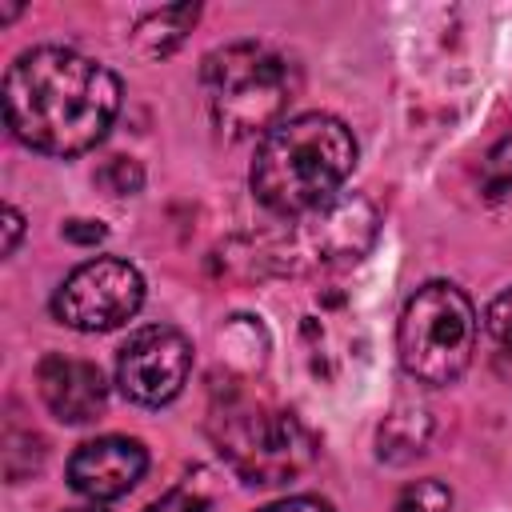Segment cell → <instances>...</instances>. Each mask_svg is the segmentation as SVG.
<instances>
[{
	"instance_id": "7a4b0ae2",
	"label": "cell",
	"mask_w": 512,
	"mask_h": 512,
	"mask_svg": "<svg viewBox=\"0 0 512 512\" xmlns=\"http://www.w3.org/2000/svg\"><path fill=\"white\" fill-rule=\"evenodd\" d=\"M356 140L344 120L328 112H304L280 120L256 148L248 184L252 196L276 216H304L332 196L352 176Z\"/></svg>"
},
{
	"instance_id": "9a60e30c",
	"label": "cell",
	"mask_w": 512,
	"mask_h": 512,
	"mask_svg": "<svg viewBox=\"0 0 512 512\" xmlns=\"http://www.w3.org/2000/svg\"><path fill=\"white\" fill-rule=\"evenodd\" d=\"M480 184H484L488 196H504V192L512 188V140H500V144L484 156V164H480Z\"/></svg>"
},
{
	"instance_id": "9c48e42d",
	"label": "cell",
	"mask_w": 512,
	"mask_h": 512,
	"mask_svg": "<svg viewBox=\"0 0 512 512\" xmlns=\"http://www.w3.org/2000/svg\"><path fill=\"white\" fill-rule=\"evenodd\" d=\"M148 472V452L132 436H96L80 444L68 460V484L88 500H116L140 484Z\"/></svg>"
},
{
	"instance_id": "2e32d148",
	"label": "cell",
	"mask_w": 512,
	"mask_h": 512,
	"mask_svg": "<svg viewBox=\"0 0 512 512\" xmlns=\"http://www.w3.org/2000/svg\"><path fill=\"white\" fill-rule=\"evenodd\" d=\"M144 512H208V488L200 480H184L168 488L160 500H152Z\"/></svg>"
},
{
	"instance_id": "ac0fdd59",
	"label": "cell",
	"mask_w": 512,
	"mask_h": 512,
	"mask_svg": "<svg viewBox=\"0 0 512 512\" xmlns=\"http://www.w3.org/2000/svg\"><path fill=\"white\" fill-rule=\"evenodd\" d=\"M260 512H332V504L320 500V496H288V500H276Z\"/></svg>"
},
{
	"instance_id": "30bf717a",
	"label": "cell",
	"mask_w": 512,
	"mask_h": 512,
	"mask_svg": "<svg viewBox=\"0 0 512 512\" xmlns=\"http://www.w3.org/2000/svg\"><path fill=\"white\" fill-rule=\"evenodd\" d=\"M36 388L48 412L64 424H88L108 404V384L92 360H76L64 352H52L36 364Z\"/></svg>"
},
{
	"instance_id": "ffe728a7",
	"label": "cell",
	"mask_w": 512,
	"mask_h": 512,
	"mask_svg": "<svg viewBox=\"0 0 512 512\" xmlns=\"http://www.w3.org/2000/svg\"><path fill=\"white\" fill-rule=\"evenodd\" d=\"M20 232H24V216H20V212L8 204V208H4V256H12V252H16Z\"/></svg>"
},
{
	"instance_id": "5bb4252c",
	"label": "cell",
	"mask_w": 512,
	"mask_h": 512,
	"mask_svg": "<svg viewBox=\"0 0 512 512\" xmlns=\"http://www.w3.org/2000/svg\"><path fill=\"white\" fill-rule=\"evenodd\" d=\"M484 332H488V340H492V348H496V360L512 356V288L500 292V296L488 304V312H484Z\"/></svg>"
},
{
	"instance_id": "8992f818",
	"label": "cell",
	"mask_w": 512,
	"mask_h": 512,
	"mask_svg": "<svg viewBox=\"0 0 512 512\" xmlns=\"http://www.w3.org/2000/svg\"><path fill=\"white\" fill-rule=\"evenodd\" d=\"M144 304V276L120 256H96L72 268L56 296L52 316L76 332H108L128 324Z\"/></svg>"
},
{
	"instance_id": "44dd1931",
	"label": "cell",
	"mask_w": 512,
	"mask_h": 512,
	"mask_svg": "<svg viewBox=\"0 0 512 512\" xmlns=\"http://www.w3.org/2000/svg\"><path fill=\"white\" fill-rule=\"evenodd\" d=\"M64 512H104V508H64Z\"/></svg>"
},
{
	"instance_id": "ba28073f",
	"label": "cell",
	"mask_w": 512,
	"mask_h": 512,
	"mask_svg": "<svg viewBox=\"0 0 512 512\" xmlns=\"http://www.w3.org/2000/svg\"><path fill=\"white\" fill-rule=\"evenodd\" d=\"M192 372V344L168 324L132 332L116 356V384L132 404H168Z\"/></svg>"
},
{
	"instance_id": "4fadbf2b",
	"label": "cell",
	"mask_w": 512,
	"mask_h": 512,
	"mask_svg": "<svg viewBox=\"0 0 512 512\" xmlns=\"http://www.w3.org/2000/svg\"><path fill=\"white\" fill-rule=\"evenodd\" d=\"M452 508V492L440 480H412L400 496L392 512H448Z\"/></svg>"
},
{
	"instance_id": "277c9868",
	"label": "cell",
	"mask_w": 512,
	"mask_h": 512,
	"mask_svg": "<svg viewBox=\"0 0 512 512\" xmlns=\"http://www.w3.org/2000/svg\"><path fill=\"white\" fill-rule=\"evenodd\" d=\"M212 440L244 484H284L316 452L312 432L284 408L252 396H228L212 408Z\"/></svg>"
},
{
	"instance_id": "7c38bea8",
	"label": "cell",
	"mask_w": 512,
	"mask_h": 512,
	"mask_svg": "<svg viewBox=\"0 0 512 512\" xmlns=\"http://www.w3.org/2000/svg\"><path fill=\"white\" fill-rule=\"evenodd\" d=\"M424 440H428V416L424 412H392L380 424V456L392 464L424 452Z\"/></svg>"
},
{
	"instance_id": "52a82bcc",
	"label": "cell",
	"mask_w": 512,
	"mask_h": 512,
	"mask_svg": "<svg viewBox=\"0 0 512 512\" xmlns=\"http://www.w3.org/2000/svg\"><path fill=\"white\" fill-rule=\"evenodd\" d=\"M380 232V212L372 200L340 192L328 204L296 216L292 232V264L288 268H316V264H344L360 260Z\"/></svg>"
},
{
	"instance_id": "e0dca14e",
	"label": "cell",
	"mask_w": 512,
	"mask_h": 512,
	"mask_svg": "<svg viewBox=\"0 0 512 512\" xmlns=\"http://www.w3.org/2000/svg\"><path fill=\"white\" fill-rule=\"evenodd\" d=\"M96 180L112 192V196H132L140 184H144V172L132 164V160H124V156H112L100 172H96Z\"/></svg>"
},
{
	"instance_id": "8fae6325",
	"label": "cell",
	"mask_w": 512,
	"mask_h": 512,
	"mask_svg": "<svg viewBox=\"0 0 512 512\" xmlns=\"http://www.w3.org/2000/svg\"><path fill=\"white\" fill-rule=\"evenodd\" d=\"M200 8L196 4H176V8H160V12H148L136 20L132 28V48L144 56V60H164L168 52H176L184 44V36L192 32Z\"/></svg>"
},
{
	"instance_id": "3957f363",
	"label": "cell",
	"mask_w": 512,
	"mask_h": 512,
	"mask_svg": "<svg viewBox=\"0 0 512 512\" xmlns=\"http://www.w3.org/2000/svg\"><path fill=\"white\" fill-rule=\"evenodd\" d=\"M200 80H204L212 124L228 140H248V136L264 140L280 124L300 84L296 64L284 52L256 44V40L224 44L208 52Z\"/></svg>"
},
{
	"instance_id": "6da1fadb",
	"label": "cell",
	"mask_w": 512,
	"mask_h": 512,
	"mask_svg": "<svg viewBox=\"0 0 512 512\" xmlns=\"http://www.w3.org/2000/svg\"><path fill=\"white\" fill-rule=\"evenodd\" d=\"M120 112V80L108 64L40 44L4 72V116L20 144L44 156H80L96 148Z\"/></svg>"
},
{
	"instance_id": "d6986e66",
	"label": "cell",
	"mask_w": 512,
	"mask_h": 512,
	"mask_svg": "<svg viewBox=\"0 0 512 512\" xmlns=\"http://www.w3.org/2000/svg\"><path fill=\"white\" fill-rule=\"evenodd\" d=\"M64 240H72V244H96V240H104V224H92V220H68L64 228Z\"/></svg>"
},
{
	"instance_id": "5b68a950",
	"label": "cell",
	"mask_w": 512,
	"mask_h": 512,
	"mask_svg": "<svg viewBox=\"0 0 512 512\" xmlns=\"http://www.w3.org/2000/svg\"><path fill=\"white\" fill-rule=\"evenodd\" d=\"M396 348L400 364L412 380L440 388L452 384L476 352V308L472 300L448 284V280H428L416 288L400 312L396 328Z\"/></svg>"
}]
</instances>
